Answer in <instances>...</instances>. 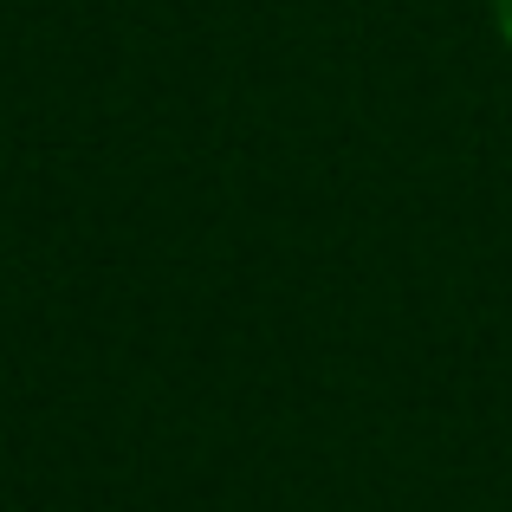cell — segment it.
Returning <instances> with one entry per match:
<instances>
[{"mask_svg":"<svg viewBox=\"0 0 512 512\" xmlns=\"http://www.w3.org/2000/svg\"><path fill=\"white\" fill-rule=\"evenodd\" d=\"M493 26H500V39L512 46V0H493Z\"/></svg>","mask_w":512,"mask_h":512,"instance_id":"6da1fadb","label":"cell"}]
</instances>
